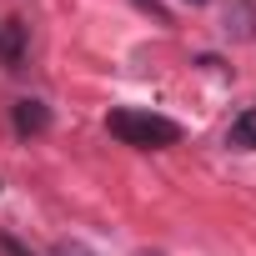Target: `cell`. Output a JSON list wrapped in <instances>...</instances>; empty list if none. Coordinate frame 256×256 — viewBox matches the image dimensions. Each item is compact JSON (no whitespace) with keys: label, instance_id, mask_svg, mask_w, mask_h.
<instances>
[{"label":"cell","instance_id":"6da1fadb","mask_svg":"<svg viewBox=\"0 0 256 256\" xmlns=\"http://www.w3.org/2000/svg\"><path fill=\"white\" fill-rule=\"evenodd\" d=\"M106 131L120 141V146H141V151H161V146H176L181 141V126L156 116V110H136V106H120L106 116Z\"/></svg>","mask_w":256,"mask_h":256},{"label":"cell","instance_id":"7a4b0ae2","mask_svg":"<svg viewBox=\"0 0 256 256\" xmlns=\"http://www.w3.org/2000/svg\"><path fill=\"white\" fill-rule=\"evenodd\" d=\"M16 131L20 136H46L50 131V110L40 100H16Z\"/></svg>","mask_w":256,"mask_h":256},{"label":"cell","instance_id":"3957f363","mask_svg":"<svg viewBox=\"0 0 256 256\" xmlns=\"http://www.w3.org/2000/svg\"><path fill=\"white\" fill-rule=\"evenodd\" d=\"M0 60H6L10 70L26 60V26H20V20H6V26H0Z\"/></svg>","mask_w":256,"mask_h":256},{"label":"cell","instance_id":"277c9868","mask_svg":"<svg viewBox=\"0 0 256 256\" xmlns=\"http://www.w3.org/2000/svg\"><path fill=\"white\" fill-rule=\"evenodd\" d=\"M226 146H231V151H256V106H251L246 116H236V120H231Z\"/></svg>","mask_w":256,"mask_h":256},{"label":"cell","instance_id":"5b68a950","mask_svg":"<svg viewBox=\"0 0 256 256\" xmlns=\"http://www.w3.org/2000/svg\"><path fill=\"white\" fill-rule=\"evenodd\" d=\"M56 256H96V251H90L86 241H60V246H56Z\"/></svg>","mask_w":256,"mask_h":256},{"label":"cell","instance_id":"8992f818","mask_svg":"<svg viewBox=\"0 0 256 256\" xmlns=\"http://www.w3.org/2000/svg\"><path fill=\"white\" fill-rule=\"evenodd\" d=\"M136 6H141V10H146V16H156V20H161V26H166V20H171V10H166V6H161V0H136Z\"/></svg>","mask_w":256,"mask_h":256},{"label":"cell","instance_id":"52a82bcc","mask_svg":"<svg viewBox=\"0 0 256 256\" xmlns=\"http://www.w3.org/2000/svg\"><path fill=\"white\" fill-rule=\"evenodd\" d=\"M0 251H6V256H36V251H26L16 236H0Z\"/></svg>","mask_w":256,"mask_h":256},{"label":"cell","instance_id":"ba28073f","mask_svg":"<svg viewBox=\"0 0 256 256\" xmlns=\"http://www.w3.org/2000/svg\"><path fill=\"white\" fill-rule=\"evenodd\" d=\"M136 256H161V251H136Z\"/></svg>","mask_w":256,"mask_h":256},{"label":"cell","instance_id":"9c48e42d","mask_svg":"<svg viewBox=\"0 0 256 256\" xmlns=\"http://www.w3.org/2000/svg\"><path fill=\"white\" fill-rule=\"evenodd\" d=\"M186 6H206V0H186Z\"/></svg>","mask_w":256,"mask_h":256}]
</instances>
